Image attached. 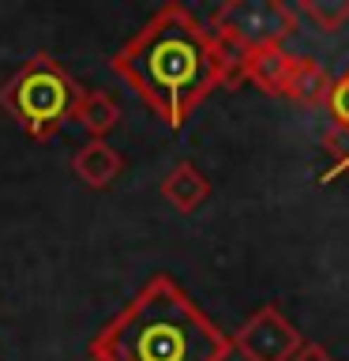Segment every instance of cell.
Masks as SVG:
<instances>
[{"mask_svg":"<svg viewBox=\"0 0 349 361\" xmlns=\"http://www.w3.org/2000/svg\"><path fill=\"white\" fill-rule=\"evenodd\" d=\"M289 361H338V357H334L323 343H308V338H304L300 350H297V354H293Z\"/></svg>","mask_w":349,"mask_h":361,"instance_id":"5bb4252c","label":"cell"},{"mask_svg":"<svg viewBox=\"0 0 349 361\" xmlns=\"http://www.w3.org/2000/svg\"><path fill=\"white\" fill-rule=\"evenodd\" d=\"M345 72H349V68H345Z\"/></svg>","mask_w":349,"mask_h":361,"instance_id":"9a60e30c","label":"cell"},{"mask_svg":"<svg viewBox=\"0 0 349 361\" xmlns=\"http://www.w3.org/2000/svg\"><path fill=\"white\" fill-rule=\"evenodd\" d=\"M207 27L233 56H244L263 45H281L300 30V16L281 0H225L210 11Z\"/></svg>","mask_w":349,"mask_h":361,"instance_id":"277c9868","label":"cell"},{"mask_svg":"<svg viewBox=\"0 0 349 361\" xmlns=\"http://www.w3.org/2000/svg\"><path fill=\"white\" fill-rule=\"evenodd\" d=\"M326 113H331V128L349 132V72L334 79L331 94H326Z\"/></svg>","mask_w":349,"mask_h":361,"instance_id":"7c38bea8","label":"cell"},{"mask_svg":"<svg viewBox=\"0 0 349 361\" xmlns=\"http://www.w3.org/2000/svg\"><path fill=\"white\" fill-rule=\"evenodd\" d=\"M233 350L244 361H289L300 350L304 335L278 305H259L248 320L229 335Z\"/></svg>","mask_w":349,"mask_h":361,"instance_id":"5b68a950","label":"cell"},{"mask_svg":"<svg viewBox=\"0 0 349 361\" xmlns=\"http://www.w3.org/2000/svg\"><path fill=\"white\" fill-rule=\"evenodd\" d=\"M109 68L165 128H180L214 90L241 83L236 56L180 0L158 8L113 53Z\"/></svg>","mask_w":349,"mask_h":361,"instance_id":"6da1fadb","label":"cell"},{"mask_svg":"<svg viewBox=\"0 0 349 361\" xmlns=\"http://www.w3.org/2000/svg\"><path fill=\"white\" fill-rule=\"evenodd\" d=\"M293 8H297L300 19H308L323 34H338L349 23V0H300Z\"/></svg>","mask_w":349,"mask_h":361,"instance_id":"8fae6325","label":"cell"},{"mask_svg":"<svg viewBox=\"0 0 349 361\" xmlns=\"http://www.w3.org/2000/svg\"><path fill=\"white\" fill-rule=\"evenodd\" d=\"M289 64H293V53H286V45H263V49H252V53L236 56V79L259 87L270 98H281Z\"/></svg>","mask_w":349,"mask_h":361,"instance_id":"8992f818","label":"cell"},{"mask_svg":"<svg viewBox=\"0 0 349 361\" xmlns=\"http://www.w3.org/2000/svg\"><path fill=\"white\" fill-rule=\"evenodd\" d=\"M323 147H326V154L334 158V166L323 173V180H331V177H338V173H349V132H326L323 135Z\"/></svg>","mask_w":349,"mask_h":361,"instance_id":"4fadbf2b","label":"cell"},{"mask_svg":"<svg viewBox=\"0 0 349 361\" xmlns=\"http://www.w3.org/2000/svg\"><path fill=\"white\" fill-rule=\"evenodd\" d=\"M87 87H79L64 72L61 61L49 53H34L23 61V68L0 87V109L30 135L34 143L53 140L56 132L72 121Z\"/></svg>","mask_w":349,"mask_h":361,"instance_id":"3957f363","label":"cell"},{"mask_svg":"<svg viewBox=\"0 0 349 361\" xmlns=\"http://www.w3.org/2000/svg\"><path fill=\"white\" fill-rule=\"evenodd\" d=\"M72 121L87 132V140H106V135L120 124V106L109 90H83Z\"/></svg>","mask_w":349,"mask_h":361,"instance_id":"30bf717a","label":"cell"},{"mask_svg":"<svg viewBox=\"0 0 349 361\" xmlns=\"http://www.w3.org/2000/svg\"><path fill=\"white\" fill-rule=\"evenodd\" d=\"M72 173L83 180L87 188L106 192L113 180L124 173V154L109 140H87L83 147H75V154H72Z\"/></svg>","mask_w":349,"mask_h":361,"instance_id":"52a82bcc","label":"cell"},{"mask_svg":"<svg viewBox=\"0 0 349 361\" xmlns=\"http://www.w3.org/2000/svg\"><path fill=\"white\" fill-rule=\"evenodd\" d=\"M162 200L169 203V207H177L180 214H191L210 200V180L199 173V166L177 162L162 177Z\"/></svg>","mask_w":349,"mask_h":361,"instance_id":"9c48e42d","label":"cell"},{"mask_svg":"<svg viewBox=\"0 0 349 361\" xmlns=\"http://www.w3.org/2000/svg\"><path fill=\"white\" fill-rule=\"evenodd\" d=\"M331 87H334V79L319 61H312V56H293L281 98L297 102V106H304V109H319V106H326Z\"/></svg>","mask_w":349,"mask_h":361,"instance_id":"ba28073f","label":"cell"},{"mask_svg":"<svg viewBox=\"0 0 349 361\" xmlns=\"http://www.w3.org/2000/svg\"><path fill=\"white\" fill-rule=\"evenodd\" d=\"M229 354V335L173 275L146 279L87 346V361H225Z\"/></svg>","mask_w":349,"mask_h":361,"instance_id":"7a4b0ae2","label":"cell"}]
</instances>
